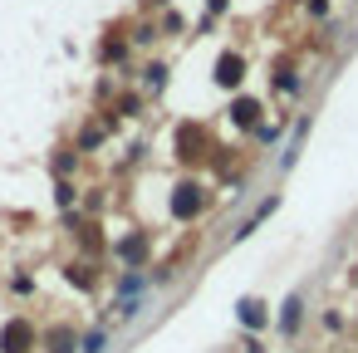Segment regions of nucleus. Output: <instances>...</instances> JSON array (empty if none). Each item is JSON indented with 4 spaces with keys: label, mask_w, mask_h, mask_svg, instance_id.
Returning <instances> with one entry per match:
<instances>
[{
    "label": "nucleus",
    "mask_w": 358,
    "mask_h": 353,
    "mask_svg": "<svg viewBox=\"0 0 358 353\" xmlns=\"http://www.w3.org/2000/svg\"><path fill=\"white\" fill-rule=\"evenodd\" d=\"M241 319H245V324H260V304L245 299V304H241Z\"/></svg>",
    "instance_id": "nucleus-5"
},
{
    "label": "nucleus",
    "mask_w": 358,
    "mask_h": 353,
    "mask_svg": "<svg viewBox=\"0 0 358 353\" xmlns=\"http://www.w3.org/2000/svg\"><path fill=\"white\" fill-rule=\"evenodd\" d=\"M255 113H260V108H255L250 99H241V103H236V123H245V128H250V123H255Z\"/></svg>",
    "instance_id": "nucleus-3"
},
{
    "label": "nucleus",
    "mask_w": 358,
    "mask_h": 353,
    "mask_svg": "<svg viewBox=\"0 0 358 353\" xmlns=\"http://www.w3.org/2000/svg\"><path fill=\"white\" fill-rule=\"evenodd\" d=\"M172 206H177V216H187V211H196V206H201V196H196V187H177V201H172Z\"/></svg>",
    "instance_id": "nucleus-2"
},
{
    "label": "nucleus",
    "mask_w": 358,
    "mask_h": 353,
    "mask_svg": "<svg viewBox=\"0 0 358 353\" xmlns=\"http://www.w3.org/2000/svg\"><path fill=\"white\" fill-rule=\"evenodd\" d=\"M103 343H108V333H103V329H94V333L84 338V353H103Z\"/></svg>",
    "instance_id": "nucleus-4"
},
{
    "label": "nucleus",
    "mask_w": 358,
    "mask_h": 353,
    "mask_svg": "<svg viewBox=\"0 0 358 353\" xmlns=\"http://www.w3.org/2000/svg\"><path fill=\"white\" fill-rule=\"evenodd\" d=\"M241 74H245V64H241V55H221L216 59V84H241Z\"/></svg>",
    "instance_id": "nucleus-1"
}]
</instances>
